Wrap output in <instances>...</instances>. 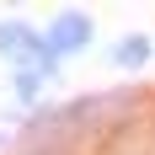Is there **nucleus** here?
<instances>
[{
    "mask_svg": "<svg viewBox=\"0 0 155 155\" xmlns=\"http://www.w3.org/2000/svg\"><path fill=\"white\" fill-rule=\"evenodd\" d=\"M86 38H91V21H86V16H59V27L48 32V43H54V54H75L80 43H86Z\"/></svg>",
    "mask_w": 155,
    "mask_h": 155,
    "instance_id": "obj_1",
    "label": "nucleus"
},
{
    "mask_svg": "<svg viewBox=\"0 0 155 155\" xmlns=\"http://www.w3.org/2000/svg\"><path fill=\"white\" fill-rule=\"evenodd\" d=\"M144 59H150V38H134L118 48V64H144Z\"/></svg>",
    "mask_w": 155,
    "mask_h": 155,
    "instance_id": "obj_2",
    "label": "nucleus"
}]
</instances>
